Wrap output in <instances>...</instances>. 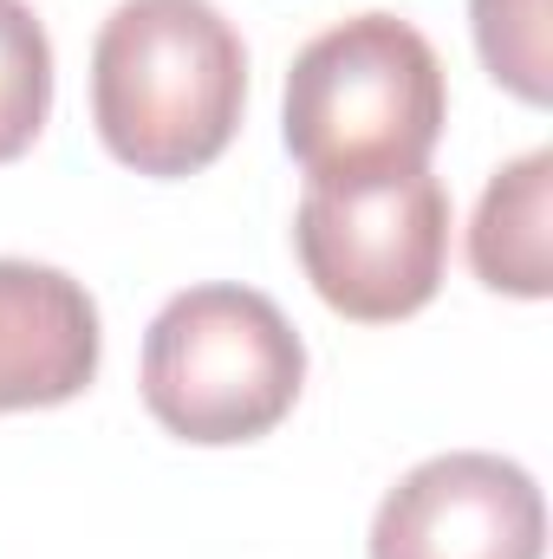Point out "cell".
Returning a JSON list of instances; mask_svg holds the SVG:
<instances>
[{
	"mask_svg": "<svg viewBox=\"0 0 553 559\" xmlns=\"http://www.w3.org/2000/svg\"><path fill=\"white\" fill-rule=\"evenodd\" d=\"M248 105V46L215 0H118L92 46V124L156 182L209 169Z\"/></svg>",
	"mask_w": 553,
	"mask_h": 559,
	"instance_id": "obj_1",
	"label": "cell"
},
{
	"mask_svg": "<svg viewBox=\"0 0 553 559\" xmlns=\"http://www.w3.org/2000/svg\"><path fill=\"white\" fill-rule=\"evenodd\" d=\"M449 118L436 46L398 13H352L299 46L286 72V150L306 182L430 169Z\"/></svg>",
	"mask_w": 553,
	"mask_h": 559,
	"instance_id": "obj_2",
	"label": "cell"
},
{
	"mask_svg": "<svg viewBox=\"0 0 553 559\" xmlns=\"http://www.w3.org/2000/svg\"><path fill=\"white\" fill-rule=\"evenodd\" d=\"M299 384L306 345L255 286H189L143 332V404L183 442H255L299 404Z\"/></svg>",
	"mask_w": 553,
	"mask_h": 559,
	"instance_id": "obj_3",
	"label": "cell"
},
{
	"mask_svg": "<svg viewBox=\"0 0 553 559\" xmlns=\"http://www.w3.org/2000/svg\"><path fill=\"white\" fill-rule=\"evenodd\" d=\"M293 248L332 312L358 325L411 319L436 299L449 267V189L430 169L306 182Z\"/></svg>",
	"mask_w": 553,
	"mask_h": 559,
	"instance_id": "obj_4",
	"label": "cell"
},
{
	"mask_svg": "<svg viewBox=\"0 0 553 559\" xmlns=\"http://www.w3.org/2000/svg\"><path fill=\"white\" fill-rule=\"evenodd\" d=\"M548 501L534 475L489 449L416 462L378 501L372 559H541Z\"/></svg>",
	"mask_w": 553,
	"mask_h": 559,
	"instance_id": "obj_5",
	"label": "cell"
},
{
	"mask_svg": "<svg viewBox=\"0 0 553 559\" xmlns=\"http://www.w3.org/2000/svg\"><path fill=\"white\" fill-rule=\"evenodd\" d=\"M98 306L85 280L39 261H0V411L72 404L98 378Z\"/></svg>",
	"mask_w": 553,
	"mask_h": 559,
	"instance_id": "obj_6",
	"label": "cell"
},
{
	"mask_svg": "<svg viewBox=\"0 0 553 559\" xmlns=\"http://www.w3.org/2000/svg\"><path fill=\"white\" fill-rule=\"evenodd\" d=\"M553 150L502 163L469 222V267L489 293L548 299L553 293Z\"/></svg>",
	"mask_w": 553,
	"mask_h": 559,
	"instance_id": "obj_7",
	"label": "cell"
},
{
	"mask_svg": "<svg viewBox=\"0 0 553 559\" xmlns=\"http://www.w3.org/2000/svg\"><path fill=\"white\" fill-rule=\"evenodd\" d=\"M52 111V39L26 0H0V163L26 156Z\"/></svg>",
	"mask_w": 553,
	"mask_h": 559,
	"instance_id": "obj_8",
	"label": "cell"
},
{
	"mask_svg": "<svg viewBox=\"0 0 553 559\" xmlns=\"http://www.w3.org/2000/svg\"><path fill=\"white\" fill-rule=\"evenodd\" d=\"M475 52L495 85H508L521 105L553 98V39H548V0H469Z\"/></svg>",
	"mask_w": 553,
	"mask_h": 559,
	"instance_id": "obj_9",
	"label": "cell"
}]
</instances>
